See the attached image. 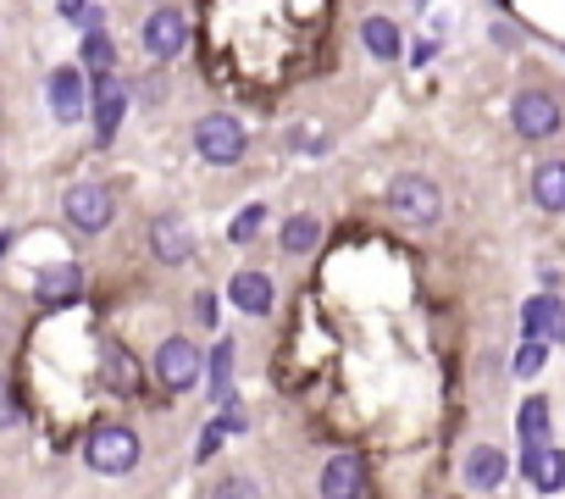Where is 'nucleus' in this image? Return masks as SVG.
Returning <instances> with one entry per match:
<instances>
[{
    "mask_svg": "<svg viewBox=\"0 0 565 499\" xmlns=\"http://www.w3.org/2000/svg\"><path fill=\"white\" fill-rule=\"evenodd\" d=\"M216 427H222V433H244V427H249V416L227 400V405H222V416H216Z\"/></svg>",
    "mask_w": 565,
    "mask_h": 499,
    "instance_id": "28",
    "label": "nucleus"
},
{
    "mask_svg": "<svg viewBox=\"0 0 565 499\" xmlns=\"http://www.w3.org/2000/svg\"><path fill=\"white\" fill-rule=\"evenodd\" d=\"M317 488H322V499H366V460H361L355 449L328 455V466H322Z\"/></svg>",
    "mask_w": 565,
    "mask_h": 499,
    "instance_id": "9",
    "label": "nucleus"
},
{
    "mask_svg": "<svg viewBox=\"0 0 565 499\" xmlns=\"http://www.w3.org/2000/svg\"><path fill=\"white\" fill-rule=\"evenodd\" d=\"M45 95H51V117L56 123H78L89 112V78H84V67H56L51 84H45Z\"/></svg>",
    "mask_w": 565,
    "mask_h": 499,
    "instance_id": "11",
    "label": "nucleus"
},
{
    "mask_svg": "<svg viewBox=\"0 0 565 499\" xmlns=\"http://www.w3.org/2000/svg\"><path fill=\"white\" fill-rule=\"evenodd\" d=\"M227 295H233V306H238L244 317H271V306H277V289H271V278H266L260 267H244V273H233Z\"/></svg>",
    "mask_w": 565,
    "mask_h": 499,
    "instance_id": "14",
    "label": "nucleus"
},
{
    "mask_svg": "<svg viewBox=\"0 0 565 499\" xmlns=\"http://www.w3.org/2000/svg\"><path fill=\"white\" fill-rule=\"evenodd\" d=\"M139 460H145V444L122 422H106V427H95L84 438V466L95 477H128V471H139Z\"/></svg>",
    "mask_w": 565,
    "mask_h": 499,
    "instance_id": "2",
    "label": "nucleus"
},
{
    "mask_svg": "<svg viewBox=\"0 0 565 499\" xmlns=\"http://www.w3.org/2000/svg\"><path fill=\"white\" fill-rule=\"evenodd\" d=\"M521 477L532 493H565V449L559 444H526L521 449Z\"/></svg>",
    "mask_w": 565,
    "mask_h": 499,
    "instance_id": "10",
    "label": "nucleus"
},
{
    "mask_svg": "<svg viewBox=\"0 0 565 499\" xmlns=\"http://www.w3.org/2000/svg\"><path fill=\"white\" fill-rule=\"evenodd\" d=\"M260 227H266V205L255 200V205H244V211H238V216L227 222V238H233V244H249V238H255Z\"/></svg>",
    "mask_w": 565,
    "mask_h": 499,
    "instance_id": "25",
    "label": "nucleus"
},
{
    "mask_svg": "<svg viewBox=\"0 0 565 499\" xmlns=\"http://www.w3.org/2000/svg\"><path fill=\"white\" fill-rule=\"evenodd\" d=\"M504 471H510V455L493 449V444H477V449L466 455V466H460L466 488H477V493H493V488L504 482Z\"/></svg>",
    "mask_w": 565,
    "mask_h": 499,
    "instance_id": "16",
    "label": "nucleus"
},
{
    "mask_svg": "<svg viewBox=\"0 0 565 499\" xmlns=\"http://www.w3.org/2000/svg\"><path fill=\"white\" fill-rule=\"evenodd\" d=\"M18 416H23V411H18V394H12L7 378H0V427H18Z\"/></svg>",
    "mask_w": 565,
    "mask_h": 499,
    "instance_id": "27",
    "label": "nucleus"
},
{
    "mask_svg": "<svg viewBox=\"0 0 565 499\" xmlns=\"http://www.w3.org/2000/svg\"><path fill=\"white\" fill-rule=\"evenodd\" d=\"M111 62H117V51H111V40H106L100 29H95V34H84V67L106 78V73H111Z\"/></svg>",
    "mask_w": 565,
    "mask_h": 499,
    "instance_id": "24",
    "label": "nucleus"
},
{
    "mask_svg": "<svg viewBox=\"0 0 565 499\" xmlns=\"http://www.w3.org/2000/svg\"><path fill=\"white\" fill-rule=\"evenodd\" d=\"M227 378H233V344L222 339V344L211 350V394H216V400L227 394Z\"/></svg>",
    "mask_w": 565,
    "mask_h": 499,
    "instance_id": "26",
    "label": "nucleus"
},
{
    "mask_svg": "<svg viewBox=\"0 0 565 499\" xmlns=\"http://www.w3.org/2000/svg\"><path fill=\"white\" fill-rule=\"evenodd\" d=\"M548 427H554L548 400H521V411H515V438H521V449H526V444H548Z\"/></svg>",
    "mask_w": 565,
    "mask_h": 499,
    "instance_id": "20",
    "label": "nucleus"
},
{
    "mask_svg": "<svg viewBox=\"0 0 565 499\" xmlns=\"http://www.w3.org/2000/svg\"><path fill=\"white\" fill-rule=\"evenodd\" d=\"M84 12V0H62V18H78Z\"/></svg>",
    "mask_w": 565,
    "mask_h": 499,
    "instance_id": "31",
    "label": "nucleus"
},
{
    "mask_svg": "<svg viewBox=\"0 0 565 499\" xmlns=\"http://www.w3.org/2000/svg\"><path fill=\"white\" fill-rule=\"evenodd\" d=\"M532 205L565 216V161H543V167L532 172Z\"/></svg>",
    "mask_w": 565,
    "mask_h": 499,
    "instance_id": "17",
    "label": "nucleus"
},
{
    "mask_svg": "<svg viewBox=\"0 0 565 499\" xmlns=\"http://www.w3.org/2000/svg\"><path fill=\"white\" fill-rule=\"evenodd\" d=\"M89 117H95V139L100 145H111L117 139V128H122V117H128V89H122V78H100V89L89 95Z\"/></svg>",
    "mask_w": 565,
    "mask_h": 499,
    "instance_id": "13",
    "label": "nucleus"
},
{
    "mask_svg": "<svg viewBox=\"0 0 565 499\" xmlns=\"http://www.w3.org/2000/svg\"><path fill=\"white\" fill-rule=\"evenodd\" d=\"M34 300H40L45 311L78 306V300H84V267H73V262H56V267H45V273L34 278Z\"/></svg>",
    "mask_w": 565,
    "mask_h": 499,
    "instance_id": "12",
    "label": "nucleus"
},
{
    "mask_svg": "<svg viewBox=\"0 0 565 499\" xmlns=\"http://www.w3.org/2000/svg\"><path fill=\"white\" fill-rule=\"evenodd\" d=\"M222 438H227V433H222V427H216V422H211V427H205V433H200V449H194V460H211V455H216V449H222Z\"/></svg>",
    "mask_w": 565,
    "mask_h": 499,
    "instance_id": "29",
    "label": "nucleus"
},
{
    "mask_svg": "<svg viewBox=\"0 0 565 499\" xmlns=\"http://www.w3.org/2000/svg\"><path fill=\"white\" fill-rule=\"evenodd\" d=\"M194 311H200V322H205V328H216V295H211V289H200V295H194Z\"/></svg>",
    "mask_w": 565,
    "mask_h": 499,
    "instance_id": "30",
    "label": "nucleus"
},
{
    "mask_svg": "<svg viewBox=\"0 0 565 499\" xmlns=\"http://www.w3.org/2000/svg\"><path fill=\"white\" fill-rule=\"evenodd\" d=\"M205 499H260V482L255 477H244V471H227V477H216L211 482V493Z\"/></svg>",
    "mask_w": 565,
    "mask_h": 499,
    "instance_id": "23",
    "label": "nucleus"
},
{
    "mask_svg": "<svg viewBox=\"0 0 565 499\" xmlns=\"http://www.w3.org/2000/svg\"><path fill=\"white\" fill-rule=\"evenodd\" d=\"M383 194H388V211H394L405 227H416V233H433V227L444 222V189H438V178H427V172H394Z\"/></svg>",
    "mask_w": 565,
    "mask_h": 499,
    "instance_id": "1",
    "label": "nucleus"
},
{
    "mask_svg": "<svg viewBox=\"0 0 565 499\" xmlns=\"http://www.w3.org/2000/svg\"><path fill=\"white\" fill-rule=\"evenodd\" d=\"M244 150H249V134H244L238 117L205 112V117L194 123V156H200V161H211V167H238Z\"/></svg>",
    "mask_w": 565,
    "mask_h": 499,
    "instance_id": "3",
    "label": "nucleus"
},
{
    "mask_svg": "<svg viewBox=\"0 0 565 499\" xmlns=\"http://www.w3.org/2000/svg\"><path fill=\"white\" fill-rule=\"evenodd\" d=\"M543 367H548V344H532V339H521V350H515L510 372H515L521 383H532V378H537Z\"/></svg>",
    "mask_w": 565,
    "mask_h": 499,
    "instance_id": "22",
    "label": "nucleus"
},
{
    "mask_svg": "<svg viewBox=\"0 0 565 499\" xmlns=\"http://www.w3.org/2000/svg\"><path fill=\"white\" fill-rule=\"evenodd\" d=\"M277 244H282V256H311V250L322 244V216H289L282 222V233H277Z\"/></svg>",
    "mask_w": 565,
    "mask_h": 499,
    "instance_id": "18",
    "label": "nucleus"
},
{
    "mask_svg": "<svg viewBox=\"0 0 565 499\" xmlns=\"http://www.w3.org/2000/svg\"><path fill=\"white\" fill-rule=\"evenodd\" d=\"M361 45H366L377 62H394V56H399V29H394L388 18H366V23H361Z\"/></svg>",
    "mask_w": 565,
    "mask_h": 499,
    "instance_id": "21",
    "label": "nucleus"
},
{
    "mask_svg": "<svg viewBox=\"0 0 565 499\" xmlns=\"http://www.w3.org/2000/svg\"><path fill=\"white\" fill-rule=\"evenodd\" d=\"M510 123H515L521 139H554L559 123H565V112H559V100L548 89H521L510 100Z\"/></svg>",
    "mask_w": 565,
    "mask_h": 499,
    "instance_id": "6",
    "label": "nucleus"
},
{
    "mask_svg": "<svg viewBox=\"0 0 565 499\" xmlns=\"http://www.w3.org/2000/svg\"><path fill=\"white\" fill-rule=\"evenodd\" d=\"M521 339H532V344L565 339V300L548 295V289H537V295L521 306Z\"/></svg>",
    "mask_w": 565,
    "mask_h": 499,
    "instance_id": "8",
    "label": "nucleus"
},
{
    "mask_svg": "<svg viewBox=\"0 0 565 499\" xmlns=\"http://www.w3.org/2000/svg\"><path fill=\"white\" fill-rule=\"evenodd\" d=\"M106 389L111 394H139V361H134V350L128 344H106Z\"/></svg>",
    "mask_w": 565,
    "mask_h": 499,
    "instance_id": "19",
    "label": "nucleus"
},
{
    "mask_svg": "<svg viewBox=\"0 0 565 499\" xmlns=\"http://www.w3.org/2000/svg\"><path fill=\"white\" fill-rule=\"evenodd\" d=\"M139 40H145V51H150L156 62L183 56V45H189V12H183V7H156V12L145 18Z\"/></svg>",
    "mask_w": 565,
    "mask_h": 499,
    "instance_id": "7",
    "label": "nucleus"
},
{
    "mask_svg": "<svg viewBox=\"0 0 565 499\" xmlns=\"http://www.w3.org/2000/svg\"><path fill=\"white\" fill-rule=\"evenodd\" d=\"M62 216H67L78 233H106L111 216H117V200H111L106 183H73V189L62 194Z\"/></svg>",
    "mask_w": 565,
    "mask_h": 499,
    "instance_id": "5",
    "label": "nucleus"
},
{
    "mask_svg": "<svg viewBox=\"0 0 565 499\" xmlns=\"http://www.w3.org/2000/svg\"><path fill=\"white\" fill-rule=\"evenodd\" d=\"M150 378L167 389V394H189L200 378H205V355L194 350V339H183V333H172V339H161L156 344V361H150Z\"/></svg>",
    "mask_w": 565,
    "mask_h": 499,
    "instance_id": "4",
    "label": "nucleus"
},
{
    "mask_svg": "<svg viewBox=\"0 0 565 499\" xmlns=\"http://www.w3.org/2000/svg\"><path fill=\"white\" fill-rule=\"evenodd\" d=\"M150 250H156V262H167V267H183L189 256H194V238H189V227H183V216H156L150 222Z\"/></svg>",
    "mask_w": 565,
    "mask_h": 499,
    "instance_id": "15",
    "label": "nucleus"
}]
</instances>
